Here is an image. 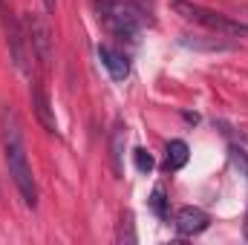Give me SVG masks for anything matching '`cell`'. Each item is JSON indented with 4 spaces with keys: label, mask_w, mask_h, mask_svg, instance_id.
<instances>
[{
    "label": "cell",
    "mask_w": 248,
    "mask_h": 245,
    "mask_svg": "<svg viewBox=\"0 0 248 245\" xmlns=\"http://www.w3.org/2000/svg\"><path fill=\"white\" fill-rule=\"evenodd\" d=\"M0 136H3V153H6V165H9V176L17 187L20 199L26 202V208H38V184L32 176L29 159H26V144H23V130L20 119L12 107L0 110Z\"/></svg>",
    "instance_id": "cell-1"
},
{
    "label": "cell",
    "mask_w": 248,
    "mask_h": 245,
    "mask_svg": "<svg viewBox=\"0 0 248 245\" xmlns=\"http://www.w3.org/2000/svg\"><path fill=\"white\" fill-rule=\"evenodd\" d=\"M98 20L104 23L107 32H113L122 41H136L139 35V12L127 0H93Z\"/></svg>",
    "instance_id": "cell-2"
},
{
    "label": "cell",
    "mask_w": 248,
    "mask_h": 245,
    "mask_svg": "<svg viewBox=\"0 0 248 245\" xmlns=\"http://www.w3.org/2000/svg\"><path fill=\"white\" fill-rule=\"evenodd\" d=\"M173 9H176L182 17L193 20V23H202V26H208V29H214V32H225V35H243V32H248V26L243 20H234V17H228V15H222V12H214V9H205V6H196V3L179 0Z\"/></svg>",
    "instance_id": "cell-3"
},
{
    "label": "cell",
    "mask_w": 248,
    "mask_h": 245,
    "mask_svg": "<svg viewBox=\"0 0 248 245\" xmlns=\"http://www.w3.org/2000/svg\"><path fill=\"white\" fill-rule=\"evenodd\" d=\"M23 29H26V38L32 44V52H35V61L38 66L46 72L52 66V32L46 26V20L38 15V12H26L23 15Z\"/></svg>",
    "instance_id": "cell-4"
},
{
    "label": "cell",
    "mask_w": 248,
    "mask_h": 245,
    "mask_svg": "<svg viewBox=\"0 0 248 245\" xmlns=\"http://www.w3.org/2000/svg\"><path fill=\"white\" fill-rule=\"evenodd\" d=\"M9 52H12L15 66H17L23 75L32 78V58H35V52H32V44H29L26 29H23L20 20H12V23H9Z\"/></svg>",
    "instance_id": "cell-5"
},
{
    "label": "cell",
    "mask_w": 248,
    "mask_h": 245,
    "mask_svg": "<svg viewBox=\"0 0 248 245\" xmlns=\"http://www.w3.org/2000/svg\"><path fill=\"white\" fill-rule=\"evenodd\" d=\"M208 214L202 211V208H193V205H187V208H179V214H176V231L182 234V237H193V234H202L205 228H208Z\"/></svg>",
    "instance_id": "cell-6"
},
{
    "label": "cell",
    "mask_w": 248,
    "mask_h": 245,
    "mask_svg": "<svg viewBox=\"0 0 248 245\" xmlns=\"http://www.w3.org/2000/svg\"><path fill=\"white\" fill-rule=\"evenodd\" d=\"M32 107H35L38 122L44 124V130L58 133V122H55V113H52L49 95H46V90H44V84H41V81H32Z\"/></svg>",
    "instance_id": "cell-7"
},
{
    "label": "cell",
    "mask_w": 248,
    "mask_h": 245,
    "mask_svg": "<svg viewBox=\"0 0 248 245\" xmlns=\"http://www.w3.org/2000/svg\"><path fill=\"white\" fill-rule=\"evenodd\" d=\"M98 58L107 66V72H110L113 81H124V78L130 75V61H127V55L119 52V49H113V46H98Z\"/></svg>",
    "instance_id": "cell-8"
},
{
    "label": "cell",
    "mask_w": 248,
    "mask_h": 245,
    "mask_svg": "<svg viewBox=\"0 0 248 245\" xmlns=\"http://www.w3.org/2000/svg\"><path fill=\"white\" fill-rule=\"evenodd\" d=\"M124 141H127V127L116 122L113 127V138H110V159H113V173L124 176Z\"/></svg>",
    "instance_id": "cell-9"
},
{
    "label": "cell",
    "mask_w": 248,
    "mask_h": 245,
    "mask_svg": "<svg viewBox=\"0 0 248 245\" xmlns=\"http://www.w3.org/2000/svg\"><path fill=\"white\" fill-rule=\"evenodd\" d=\"M187 156H190V150H187V144L182 138H173L170 144H168V156H165V168L168 170H179V168H185L187 165Z\"/></svg>",
    "instance_id": "cell-10"
},
{
    "label": "cell",
    "mask_w": 248,
    "mask_h": 245,
    "mask_svg": "<svg viewBox=\"0 0 248 245\" xmlns=\"http://www.w3.org/2000/svg\"><path fill=\"white\" fill-rule=\"evenodd\" d=\"M119 243L133 245L136 243V231H133V214L124 211L122 214V222H119Z\"/></svg>",
    "instance_id": "cell-11"
},
{
    "label": "cell",
    "mask_w": 248,
    "mask_h": 245,
    "mask_svg": "<svg viewBox=\"0 0 248 245\" xmlns=\"http://www.w3.org/2000/svg\"><path fill=\"white\" fill-rule=\"evenodd\" d=\"M133 162H136V170H139V173H150L153 165H156L153 156H150L144 147H136V150H133Z\"/></svg>",
    "instance_id": "cell-12"
},
{
    "label": "cell",
    "mask_w": 248,
    "mask_h": 245,
    "mask_svg": "<svg viewBox=\"0 0 248 245\" xmlns=\"http://www.w3.org/2000/svg\"><path fill=\"white\" fill-rule=\"evenodd\" d=\"M150 208L156 211V216H159V219H168V214H170V211H168V199H165V190H162V187H156V190H153V196H150Z\"/></svg>",
    "instance_id": "cell-13"
},
{
    "label": "cell",
    "mask_w": 248,
    "mask_h": 245,
    "mask_svg": "<svg viewBox=\"0 0 248 245\" xmlns=\"http://www.w3.org/2000/svg\"><path fill=\"white\" fill-rule=\"evenodd\" d=\"M44 6H46V12H55V0H44Z\"/></svg>",
    "instance_id": "cell-14"
},
{
    "label": "cell",
    "mask_w": 248,
    "mask_h": 245,
    "mask_svg": "<svg viewBox=\"0 0 248 245\" xmlns=\"http://www.w3.org/2000/svg\"><path fill=\"white\" fill-rule=\"evenodd\" d=\"M127 3H139V6H144V3H147V0H127Z\"/></svg>",
    "instance_id": "cell-15"
}]
</instances>
